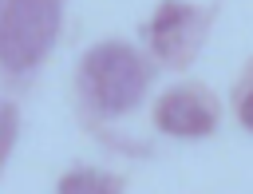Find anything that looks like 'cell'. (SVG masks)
<instances>
[{
    "mask_svg": "<svg viewBox=\"0 0 253 194\" xmlns=\"http://www.w3.org/2000/svg\"><path fill=\"white\" fill-rule=\"evenodd\" d=\"M79 83L83 95L103 115H123L142 99L150 83V67L126 44H95L79 63Z\"/></svg>",
    "mask_w": 253,
    "mask_h": 194,
    "instance_id": "1",
    "label": "cell"
},
{
    "mask_svg": "<svg viewBox=\"0 0 253 194\" xmlns=\"http://www.w3.org/2000/svg\"><path fill=\"white\" fill-rule=\"evenodd\" d=\"M59 32V0H4L0 8V63L28 71L47 55Z\"/></svg>",
    "mask_w": 253,
    "mask_h": 194,
    "instance_id": "2",
    "label": "cell"
},
{
    "mask_svg": "<svg viewBox=\"0 0 253 194\" xmlns=\"http://www.w3.org/2000/svg\"><path fill=\"white\" fill-rule=\"evenodd\" d=\"M202 40V12L186 0H166L150 20V44L162 59L186 63Z\"/></svg>",
    "mask_w": 253,
    "mask_h": 194,
    "instance_id": "3",
    "label": "cell"
},
{
    "mask_svg": "<svg viewBox=\"0 0 253 194\" xmlns=\"http://www.w3.org/2000/svg\"><path fill=\"white\" fill-rule=\"evenodd\" d=\"M154 123L166 131V135H178V139H202L217 127V107L206 91L198 87H174L158 99L154 107Z\"/></svg>",
    "mask_w": 253,
    "mask_h": 194,
    "instance_id": "4",
    "label": "cell"
},
{
    "mask_svg": "<svg viewBox=\"0 0 253 194\" xmlns=\"http://www.w3.org/2000/svg\"><path fill=\"white\" fill-rule=\"evenodd\" d=\"M119 178L103 170H71L59 178V194H119Z\"/></svg>",
    "mask_w": 253,
    "mask_h": 194,
    "instance_id": "5",
    "label": "cell"
},
{
    "mask_svg": "<svg viewBox=\"0 0 253 194\" xmlns=\"http://www.w3.org/2000/svg\"><path fill=\"white\" fill-rule=\"evenodd\" d=\"M12 143H16V107L0 103V166H4L8 150H12Z\"/></svg>",
    "mask_w": 253,
    "mask_h": 194,
    "instance_id": "6",
    "label": "cell"
},
{
    "mask_svg": "<svg viewBox=\"0 0 253 194\" xmlns=\"http://www.w3.org/2000/svg\"><path fill=\"white\" fill-rule=\"evenodd\" d=\"M241 123L253 131V87L245 91V99H241Z\"/></svg>",
    "mask_w": 253,
    "mask_h": 194,
    "instance_id": "7",
    "label": "cell"
}]
</instances>
